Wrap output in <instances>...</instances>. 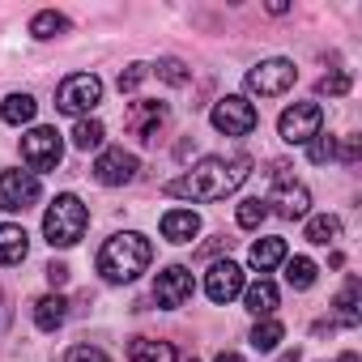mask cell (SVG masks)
<instances>
[{
	"label": "cell",
	"instance_id": "16",
	"mask_svg": "<svg viewBox=\"0 0 362 362\" xmlns=\"http://www.w3.org/2000/svg\"><path fill=\"white\" fill-rule=\"evenodd\" d=\"M30 252V235L13 222H0V264H22Z\"/></svg>",
	"mask_w": 362,
	"mask_h": 362
},
{
	"label": "cell",
	"instance_id": "25",
	"mask_svg": "<svg viewBox=\"0 0 362 362\" xmlns=\"http://www.w3.org/2000/svg\"><path fill=\"white\" fill-rule=\"evenodd\" d=\"M332 307H337V320H341L345 328H354V324L362 320V315H358V281H354V277L345 281V290L337 294V303H332Z\"/></svg>",
	"mask_w": 362,
	"mask_h": 362
},
{
	"label": "cell",
	"instance_id": "26",
	"mask_svg": "<svg viewBox=\"0 0 362 362\" xmlns=\"http://www.w3.org/2000/svg\"><path fill=\"white\" fill-rule=\"evenodd\" d=\"M103 136H107V128H103L98 119H77V128H73V145H77V149H86V153H90V149H98V145H103Z\"/></svg>",
	"mask_w": 362,
	"mask_h": 362
},
{
	"label": "cell",
	"instance_id": "29",
	"mask_svg": "<svg viewBox=\"0 0 362 362\" xmlns=\"http://www.w3.org/2000/svg\"><path fill=\"white\" fill-rule=\"evenodd\" d=\"M153 73H158L166 86H188V69H184V60H175V56L158 60V64H153Z\"/></svg>",
	"mask_w": 362,
	"mask_h": 362
},
{
	"label": "cell",
	"instance_id": "31",
	"mask_svg": "<svg viewBox=\"0 0 362 362\" xmlns=\"http://www.w3.org/2000/svg\"><path fill=\"white\" fill-rule=\"evenodd\" d=\"M145 77H149V64H128V69L119 73V94H132Z\"/></svg>",
	"mask_w": 362,
	"mask_h": 362
},
{
	"label": "cell",
	"instance_id": "9",
	"mask_svg": "<svg viewBox=\"0 0 362 362\" xmlns=\"http://www.w3.org/2000/svg\"><path fill=\"white\" fill-rule=\"evenodd\" d=\"M294 77H298V69L290 60H260L247 73V90L260 94V98H277V94H286L294 86Z\"/></svg>",
	"mask_w": 362,
	"mask_h": 362
},
{
	"label": "cell",
	"instance_id": "13",
	"mask_svg": "<svg viewBox=\"0 0 362 362\" xmlns=\"http://www.w3.org/2000/svg\"><path fill=\"white\" fill-rule=\"evenodd\" d=\"M205 294H209L214 303L239 298V294H243V269H239L235 260H218V264L205 273Z\"/></svg>",
	"mask_w": 362,
	"mask_h": 362
},
{
	"label": "cell",
	"instance_id": "7",
	"mask_svg": "<svg viewBox=\"0 0 362 362\" xmlns=\"http://www.w3.org/2000/svg\"><path fill=\"white\" fill-rule=\"evenodd\" d=\"M60 158H64V141H60L56 128H30L22 136V162L30 166V175L35 170H56Z\"/></svg>",
	"mask_w": 362,
	"mask_h": 362
},
{
	"label": "cell",
	"instance_id": "2",
	"mask_svg": "<svg viewBox=\"0 0 362 362\" xmlns=\"http://www.w3.org/2000/svg\"><path fill=\"white\" fill-rule=\"evenodd\" d=\"M149 260H153L149 239L136 235V230H119V235H111V239L103 243V252H98V273H103L107 281H115V286H128V281H136V277L149 269Z\"/></svg>",
	"mask_w": 362,
	"mask_h": 362
},
{
	"label": "cell",
	"instance_id": "38",
	"mask_svg": "<svg viewBox=\"0 0 362 362\" xmlns=\"http://www.w3.org/2000/svg\"><path fill=\"white\" fill-rule=\"evenodd\" d=\"M337 362H358V358H354V354H341V358H337Z\"/></svg>",
	"mask_w": 362,
	"mask_h": 362
},
{
	"label": "cell",
	"instance_id": "4",
	"mask_svg": "<svg viewBox=\"0 0 362 362\" xmlns=\"http://www.w3.org/2000/svg\"><path fill=\"white\" fill-rule=\"evenodd\" d=\"M98 103H103V81H98L94 73H73V77H64L60 90H56V107H60L64 115H81V119H86Z\"/></svg>",
	"mask_w": 362,
	"mask_h": 362
},
{
	"label": "cell",
	"instance_id": "27",
	"mask_svg": "<svg viewBox=\"0 0 362 362\" xmlns=\"http://www.w3.org/2000/svg\"><path fill=\"white\" fill-rule=\"evenodd\" d=\"M281 337H286V328H281L277 320H260V324L252 328V345H256L260 354H269V349H277V345H281Z\"/></svg>",
	"mask_w": 362,
	"mask_h": 362
},
{
	"label": "cell",
	"instance_id": "28",
	"mask_svg": "<svg viewBox=\"0 0 362 362\" xmlns=\"http://www.w3.org/2000/svg\"><path fill=\"white\" fill-rule=\"evenodd\" d=\"M235 218H239V226H243V230H256V226L269 218V205H264L260 197H247V201L239 205V214H235Z\"/></svg>",
	"mask_w": 362,
	"mask_h": 362
},
{
	"label": "cell",
	"instance_id": "20",
	"mask_svg": "<svg viewBox=\"0 0 362 362\" xmlns=\"http://www.w3.org/2000/svg\"><path fill=\"white\" fill-rule=\"evenodd\" d=\"M337 235H341V218H337V214H315V218L307 222V243H315V247L337 243Z\"/></svg>",
	"mask_w": 362,
	"mask_h": 362
},
{
	"label": "cell",
	"instance_id": "22",
	"mask_svg": "<svg viewBox=\"0 0 362 362\" xmlns=\"http://www.w3.org/2000/svg\"><path fill=\"white\" fill-rule=\"evenodd\" d=\"M35 111H39V103L30 98V94H9L5 98V107H0V119H5V124H30L35 119Z\"/></svg>",
	"mask_w": 362,
	"mask_h": 362
},
{
	"label": "cell",
	"instance_id": "6",
	"mask_svg": "<svg viewBox=\"0 0 362 362\" xmlns=\"http://www.w3.org/2000/svg\"><path fill=\"white\" fill-rule=\"evenodd\" d=\"M320 128H324L320 103H294V107H286L281 119H277V132H281L286 145H307L311 136H320Z\"/></svg>",
	"mask_w": 362,
	"mask_h": 362
},
{
	"label": "cell",
	"instance_id": "34",
	"mask_svg": "<svg viewBox=\"0 0 362 362\" xmlns=\"http://www.w3.org/2000/svg\"><path fill=\"white\" fill-rule=\"evenodd\" d=\"M47 281H52V286L60 290V286L69 281V264H47Z\"/></svg>",
	"mask_w": 362,
	"mask_h": 362
},
{
	"label": "cell",
	"instance_id": "12",
	"mask_svg": "<svg viewBox=\"0 0 362 362\" xmlns=\"http://www.w3.org/2000/svg\"><path fill=\"white\" fill-rule=\"evenodd\" d=\"M136 153H128V149H103L98 153V162H94V179L103 188H124V184H132L136 179Z\"/></svg>",
	"mask_w": 362,
	"mask_h": 362
},
{
	"label": "cell",
	"instance_id": "35",
	"mask_svg": "<svg viewBox=\"0 0 362 362\" xmlns=\"http://www.w3.org/2000/svg\"><path fill=\"white\" fill-rule=\"evenodd\" d=\"M222 247H230V239H214V243H205L201 256H214V252H222Z\"/></svg>",
	"mask_w": 362,
	"mask_h": 362
},
{
	"label": "cell",
	"instance_id": "33",
	"mask_svg": "<svg viewBox=\"0 0 362 362\" xmlns=\"http://www.w3.org/2000/svg\"><path fill=\"white\" fill-rule=\"evenodd\" d=\"M60 362H111V358H107L103 349H94V345H73Z\"/></svg>",
	"mask_w": 362,
	"mask_h": 362
},
{
	"label": "cell",
	"instance_id": "39",
	"mask_svg": "<svg viewBox=\"0 0 362 362\" xmlns=\"http://www.w3.org/2000/svg\"><path fill=\"white\" fill-rule=\"evenodd\" d=\"M188 362H197V358H188Z\"/></svg>",
	"mask_w": 362,
	"mask_h": 362
},
{
	"label": "cell",
	"instance_id": "36",
	"mask_svg": "<svg viewBox=\"0 0 362 362\" xmlns=\"http://www.w3.org/2000/svg\"><path fill=\"white\" fill-rule=\"evenodd\" d=\"M214 362H243V354H235V349H222V354H218Z\"/></svg>",
	"mask_w": 362,
	"mask_h": 362
},
{
	"label": "cell",
	"instance_id": "17",
	"mask_svg": "<svg viewBox=\"0 0 362 362\" xmlns=\"http://www.w3.org/2000/svg\"><path fill=\"white\" fill-rule=\"evenodd\" d=\"M243 303H247V311L252 315H260V320H269L273 311H277V286L273 281H252V286H243Z\"/></svg>",
	"mask_w": 362,
	"mask_h": 362
},
{
	"label": "cell",
	"instance_id": "37",
	"mask_svg": "<svg viewBox=\"0 0 362 362\" xmlns=\"http://www.w3.org/2000/svg\"><path fill=\"white\" fill-rule=\"evenodd\" d=\"M281 362H298V349H290V354H281Z\"/></svg>",
	"mask_w": 362,
	"mask_h": 362
},
{
	"label": "cell",
	"instance_id": "3",
	"mask_svg": "<svg viewBox=\"0 0 362 362\" xmlns=\"http://www.w3.org/2000/svg\"><path fill=\"white\" fill-rule=\"evenodd\" d=\"M86 226H90V214L73 192H60L43 214V235H47L52 247H73L86 235Z\"/></svg>",
	"mask_w": 362,
	"mask_h": 362
},
{
	"label": "cell",
	"instance_id": "10",
	"mask_svg": "<svg viewBox=\"0 0 362 362\" xmlns=\"http://www.w3.org/2000/svg\"><path fill=\"white\" fill-rule=\"evenodd\" d=\"M192 290H197V281H192V269H184V264H170L153 277V303L166 307V311L184 307L192 298Z\"/></svg>",
	"mask_w": 362,
	"mask_h": 362
},
{
	"label": "cell",
	"instance_id": "23",
	"mask_svg": "<svg viewBox=\"0 0 362 362\" xmlns=\"http://www.w3.org/2000/svg\"><path fill=\"white\" fill-rule=\"evenodd\" d=\"M286 264V286L290 290H311L315 286V260H307V256H294V260H281Z\"/></svg>",
	"mask_w": 362,
	"mask_h": 362
},
{
	"label": "cell",
	"instance_id": "15",
	"mask_svg": "<svg viewBox=\"0 0 362 362\" xmlns=\"http://www.w3.org/2000/svg\"><path fill=\"white\" fill-rule=\"evenodd\" d=\"M197 230H201V218L192 209H170V214H162V239H170V243H192Z\"/></svg>",
	"mask_w": 362,
	"mask_h": 362
},
{
	"label": "cell",
	"instance_id": "21",
	"mask_svg": "<svg viewBox=\"0 0 362 362\" xmlns=\"http://www.w3.org/2000/svg\"><path fill=\"white\" fill-rule=\"evenodd\" d=\"M281 260H286V239H256V243H252V264H256L260 273L277 269Z\"/></svg>",
	"mask_w": 362,
	"mask_h": 362
},
{
	"label": "cell",
	"instance_id": "8",
	"mask_svg": "<svg viewBox=\"0 0 362 362\" xmlns=\"http://www.w3.org/2000/svg\"><path fill=\"white\" fill-rule=\"evenodd\" d=\"M39 197H43L39 175H30V170H5V175H0V209H5V214H22Z\"/></svg>",
	"mask_w": 362,
	"mask_h": 362
},
{
	"label": "cell",
	"instance_id": "19",
	"mask_svg": "<svg viewBox=\"0 0 362 362\" xmlns=\"http://www.w3.org/2000/svg\"><path fill=\"white\" fill-rule=\"evenodd\" d=\"M128 358H132V362H175V349H170V341L136 337V341L128 345Z\"/></svg>",
	"mask_w": 362,
	"mask_h": 362
},
{
	"label": "cell",
	"instance_id": "24",
	"mask_svg": "<svg viewBox=\"0 0 362 362\" xmlns=\"http://www.w3.org/2000/svg\"><path fill=\"white\" fill-rule=\"evenodd\" d=\"M64 30H69V18H64V13H56V9H43V13H35V18H30V35H35V39H43V43H47V39H56V35H64Z\"/></svg>",
	"mask_w": 362,
	"mask_h": 362
},
{
	"label": "cell",
	"instance_id": "18",
	"mask_svg": "<svg viewBox=\"0 0 362 362\" xmlns=\"http://www.w3.org/2000/svg\"><path fill=\"white\" fill-rule=\"evenodd\" d=\"M64 320H69V298H64V294H43V298L35 303V324H39L43 332H56Z\"/></svg>",
	"mask_w": 362,
	"mask_h": 362
},
{
	"label": "cell",
	"instance_id": "1",
	"mask_svg": "<svg viewBox=\"0 0 362 362\" xmlns=\"http://www.w3.org/2000/svg\"><path fill=\"white\" fill-rule=\"evenodd\" d=\"M247 175H252V158L247 153H235L230 162L226 158H205L192 170H184L179 179H170L162 192L175 197V201H222V197L243 188Z\"/></svg>",
	"mask_w": 362,
	"mask_h": 362
},
{
	"label": "cell",
	"instance_id": "30",
	"mask_svg": "<svg viewBox=\"0 0 362 362\" xmlns=\"http://www.w3.org/2000/svg\"><path fill=\"white\" fill-rule=\"evenodd\" d=\"M307 158H311V162H320V166H324V162H332V158H337V141H332V136H324V132H320V136H311V141H307Z\"/></svg>",
	"mask_w": 362,
	"mask_h": 362
},
{
	"label": "cell",
	"instance_id": "14",
	"mask_svg": "<svg viewBox=\"0 0 362 362\" xmlns=\"http://www.w3.org/2000/svg\"><path fill=\"white\" fill-rule=\"evenodd\" d=\"M124 124H128V132H132V136L153 141V136H158V128L166 124V103H132V107H128V115H124Z\"/></svg>",
	"mask_w": 362,
	"mask_h": 362
},
{
	"label": "cell",
	"instance_id": "32",
	"mask_svg": "<svg viewBox=\"0 0 362 362\" xmlns=\"http://www.w3.org/2000/svg\"><path fill=\"white\" fill-rule=\"evenodd\" d=\"M320 94H328V98L349 94V73H328V77H320Z\"/></svg>",
	"mask_w": 362,
	"mask_h": 362
},
{
	"label": "cell",
	"instance_id": "5",
	"mask_svg": "<svg viewBox=\"0 0 362 362\" xmlns=\"http://www.w3.org/2000/svg\"><path fill=\"white\" fill-rule=\"evenodd\" d=\"M209 119H214V128L226 132V136H247V132L260 124L256 107H252L243 94H226V98H218L214 111H209Z\"/></svg>",
	"mask_w": 362,
	"mask_h": 362
},
{
	"label": "cell",
	"instance_id": "11",
	"mask_svg": "<svg viewBox=\"0 0 362 362\" xmlns=\"http://www.w3.org/2000/svg\"><path fill=\"white\" fill-rule=\"evenodd\" d=\"M273 170H277V188H273V197H269L264 205H273L286 222L307 218V209H311V192H307L303 184H294V179H286V175H281L286 166H273Z\"/></svg>",
	"mask_w": 362,
	"mask_h": 362
}]
</instances>
